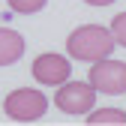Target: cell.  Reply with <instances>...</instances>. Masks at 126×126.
<instances>
[{
	"label": "cell",
	"mask_w": 126,
	"mask_h": 126,
	"mask_svg": "<svg viewBox=\"0 0 126 126\" xmlns=\"http://www.w3.org/2000/svg\"><path fill=\"white\" fill-rule=\"evenodd\" d=\"M114 36H111V30L102 27V24H81V27H75L69 39H66V51L69 57L75 60H84V63H96L102 57H111L114 51Z\"/></svg>",
	"instance_id": "6da1fadb"
},
{
	"label": "cell",
	"mask_w": 126,
	"mask_h": 126,
	"mask_svg": "<svg viewBox=\"0 0 126 126\" xmlns=\"http://www.w3.org/2000/svg\"><path fill=\"white\" fill-rule=\"evenodd\" d=\"M54 105L63 114H90L96 108V87L90 81H63L54 93Z\"/></svg>",
	"instance_id": "7a4b0ae2"
},
{
	"label": "cell",
	"mask_w": 126,
	"mask_h": 126,
	"mask_svg": "<svg viewBox=\"0 0 126 126\" xmlns=\"http://www.w3.org/2000/svg\"><path fill=\"white\" fill-rule=\"evenodd\" d=\"M3 111H6V117L18 120V123H30V120H39L48 111V99H45L42 90L21 87V90H12L3 99Z\"/></svg>",
	"instance_id": "3957f363"
},
{
	"label": "cell",
	"mask_w": 126,
	"mask_h": 126,
	"mask_svg": "<svg viewBox=\"0 0 126 126\" xmlns=\"http://www.w3.org/2000/svg\"><path fill=\"white\" fill-rule=\"evenodd\" d=\"M87 81L96 87V93H105V96H120L126 93V63L123 60H111L102 57L90 66Z\"/></svg>",
	"instance_id": "277c9868"
},
{
	"label": "cell",
	"mask_w": 126,
	"mask_h": 126,
	"mask_svg": "<svg viewBox=\"0 0 126 126\" xmlns=\"http://www.w3.org/2000/svg\"><path fill=\"white\" fill-rule=\"evenodd\" d=\"M72 75V60H66L57 51H45L33 60V78L39 84H48V87H57L63 81H69Z\"/></svg>",
	"instance_id": "5b68a950"
},
{
	"label": "cell",
	"mask_w": 126,
	"mask_h": 126,
	"mask_svg": "<svg viewBox=\"0 0 126 126\" xmlns=\"http://www.w3.org/2000/svg\"><path fill=\"white\" fill-rule=\"evenodd\" d=\"M24 54V39L12 27H0V66H12Z\"/></svg>",
	"instance_id": "8992f818"
},
{
	"label": "cell",
	"mask_w": 126,
	"mask_h": 126,
	"mask_svg": "<svg viewBox=\"0 0 126 126\" xmlns=\"http://www.w3.org/2000/svg\"><path fill=\"white\" fill-rule=\"evenodd\" d=\"M87 123H93V126H99V123H117V126H126V111H117V108L90 111V114H87Z\"/></svg>",
	"instance_id": "52a82bcc"
},
{
	"label": "cell",
	"mask_w": 126,
	"mask_h": 126,
	"mask_svg": "<svg viewBox=\"0 0 126 126\" xmlns=\"http://www.w3.org/2000/svg\"><path fill=\"white\" fill-rule=\"evenodd\" d=\"M48 0H6V6L12 9V12H18V15H33V12H39Z\"/></svg>",
	"instance_id": "ba28073f"
},
{
	"label": "cell",
	"mask_w": 126,
	"mask_h": 126,
	"mask_svg": "<svg viewBox=\"0 0 126 126\" xmlns=\"http://www.w3.org/2000/svg\"><path fill=\"white\" fill-rule=\"evenodd\" d=\"M108 30H111L114 42L126 48V12H117L114 18H111V27H108Z\"/></svg>",
	"instance_id": "9c48e42d"
},
{
	"label": "cell",
	"mask_w": 126,
	"mask_h": 126,
	"mask_svg": "<svg viewBox=\"0 0 126 126\" xmlns=\"http://www.w3.org/2000/svg\"><path fill=\"white\" fill-rule=\"evenodd\" d=\"M84 3H90V6H111L114 0H84Z\"/></svg>",
	"instance_id": "30bf717a"
}]
</instances>
